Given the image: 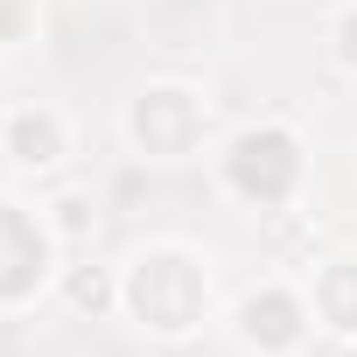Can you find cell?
Segmentation results:
<instances>
[{
	"label": "cell",
	"instance_id": "7a4b0ae2",
	"mask_svg": "<svg viewBox=\"0 0 357 357\" xmlns=\"http://www.w3.org/2000/svg\"><path fill=\"white\" fill-rule=\"evenodd\" d=\"M8 140H15V161H56V147H63V133H56V119L50 112H15V126H8Z\"/></svg>",
	"mask_w": 357,
	"mask_h": 357
},
{
	"label": "cell",
	"instance_id": "3957f363",
	"mask_svg": "<svg viewBox=\"0 0 357 357\" xmlns=\"http://www.w3.org/2000/svg\"><path fill=\"white\" fill-rule=\"evenodd\" d=\"M245 336H252V343H273V350L294 343V301H280V294L259 301V294H252V301H245Z\"/></svg>",
	"mask_w": 357,
	"mask_h": 357
},
{
	"label": "cell",
	"instance_id": "6da1fadb",
	"mask_svg": "<svg viewBox=\"0 0 357 357\" xmlns=\"http://www.w3.org/2000/svg\"><path fill=\"white\" fill-rule=\"evenodd\" d=\"M133 308H140L154 329H190L197 308H204V280H197V266L175 259V252L140 259V273H133Z\"/></svg>",
	"mask_w": 357,
	"mask_h": 357
},
{
	"label": "cell",
	"instance_id": "5b68a950",
	"mask_svg": "<svg viewBox=\"0 0 357 357\" xmlns=\"http://www.w3.org/2000/svg\"><path fill=\"white\" fill-rule=\"evenodd\" d=\"M343 36H350V43H343V56H350V63H357V15H350V22H343Z\"/></svg>",
	"mask_w": 357,
	"mask_h": 357
},
{
	"label": "cell",
	"instance_id": "277c9868",
	"mask_svg": "<svg viewBox=\"0 0 357 357\" xmlns=\"http://www.w3.org/2000/svg\"><path fill=\"white\" fill-rule=\"evenodd\" d=\"M322 308H329L336 329H357V273H350V266L322 273Z\"/></svg>",
	"mask_w": 357,
	"mask_h": 357
}]
</instances>
